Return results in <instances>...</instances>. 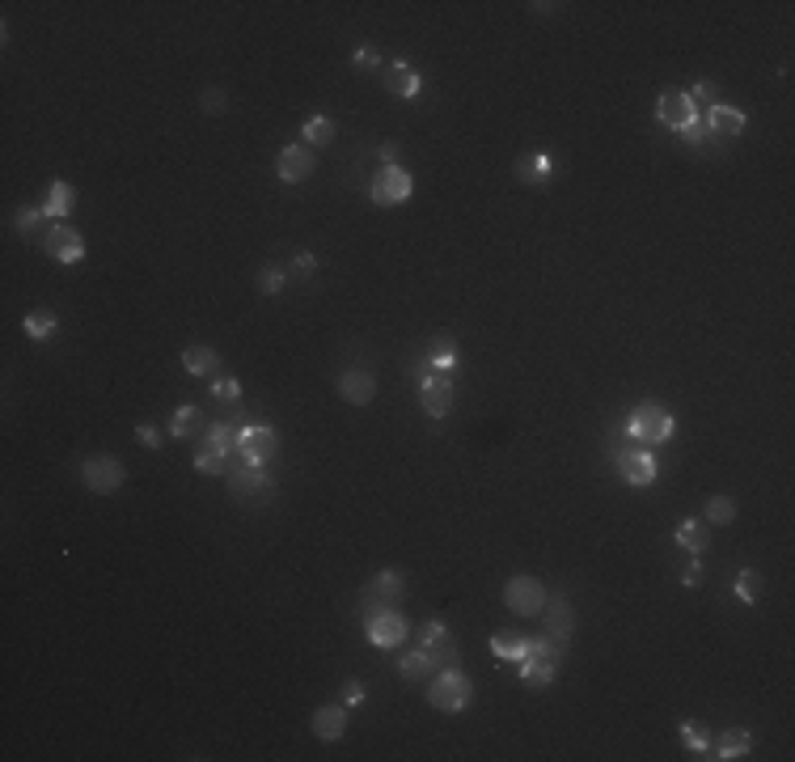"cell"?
Listing matches in <instances>:
<instances>
[{"label": "cell", "instance_id": "cell-46", "mask_svg": "<svg viewBox=\"0 0 795 762\" xmlns=\"http://www.w3.org/2000/svg\"><path fill=\"white\" fill-rule=\"evenodd\" d=\"M313 271H318V258L309 255V250L293 258V276H301V280H305V276H313Z\"/></svg>", "mask_w": 795, "mask_h": 762}, {"label": "cell", "instance_id": "cell-6", "mask_svg": "<svg viewBox=\"0 0 795 762\" xmlns=\"http://www.w3.org/2000/svg\"><path fill=\"white\" fill-rule=\"evenodd\" d=\"M81 479H85V487L94 496H111V492H119L123 483H127V466H123L119 457H111V454H94V457H85Z\"/></svg>", "mask_w": 795, "mask_h": 762}, {"label": "cell", "instance_id": "cell-50", "mask_svg": "<svg viewBox=\"0 0 795 762\" xmlns=\"http://www.w3.org/2000/svg\"><path fill=\"white\" fill-rule=\"evenodd\" d=\"M428 373H436V369H432V360H428V356L411 360V377H415V381H423V377H428Z\"/></svg>", "mask_w": 795, "mask_h": 762}, {"label": "cell", "instance_id": "cell-16", "mask_svg": "<svg viewBox=\"0 0 795 762\" xmlns=\"http://www.w3.org/2000/svg\"><path fill=\"white\" fill-rule=\"evenodd\" d=\"M542 618H546V636L559 639V644H567L575 631V610L567 597H546V606H542Z\"/></svg>", "mask_w": 795, "mask_h": 762}, {"label": "cell", "instance_id": "cell-4", "mask_svg": "<svg viewBox=\"0 0 795 762\" xmlns=\"http://www.w3.org/2000/svg\"><path fill=\"white\" fill-rule=\"evenodd\" d=\"M224 479H229V496L242 500V505H263V500L275 496V479H271L263 466H245L242 462V466H233Z\"/></svg>", "mask_w": 795, "mask_h": 762}, {"label": "cell", "instance_id": "cell-11", "mask_svg": "<svg viewBox=\"0 0 795 762\" xmlns=\"http://www.w3.org/2000/svg\"><path fill=\"white\" fill-rule=\"evenodd\" d=\"M419 403H423V411L432 419L449 416L453 411V381H449V373H428V377L419 381Z\"/></svg>", "mask_w": 795, "mask_h": 762}, {"label": "cell", "instance_id": "cell-35", "mask_svg": "<svg viewBox=\"0 0 795 762\" xmlns=\"http://www.w3.org/2000/svg\"><path fill=\"white\" fill-rule=\"evenodd\" d=\"M47 221H51V216L43 208H22V212H17V229H22L25 237H43V242H47V234H51Z\"/></svg>", "mask_w": 795, "mask_h": 762}, {"label": "cell", "instance_id": "cell-5", "mask_svg": "<svg viewBox=\"0 0 795 762\" xmlns=\"http://www.w3.org/2000/svg\"><path fill=\"white\" fill-rule=\"evenodd\" d=\"M411 191H415V178H411V170H402V165H385V170L368 183V199H373L377 208H398V204L411 199Z\"/></svg>", "mask_w": 795, "mask_h": 762}, {"label": "cell", "instance_id": "cell-19", "mask_svg": "<svg viewBox=\"0 0 795 762\" xmlns=\"http://www.w3.org/2000/svg\"><path fill=\"white\" fill-rule=\"evenodd\" d=\"M170 432H174V441H199L204 432H208V419H204V411L199 406H178L170 419Z\"/></svg>", "mask_w": 795, "mask_h": 762}, {"label": "cell", "instance_id": "cell-45", "mask_svg": "<svg viewBox=\"0 0 795 762\" xmlns=\"http://www.w3.org/2000/svg\"><path fill=\"white\" fill-rule=\"evenodd\" d=\"M364 695H368V690H364V682H360V677H347V682H343V699L352 703V707H355V703H364Z\"/></svg>", "mask_w": 795, "mask_h": 762}, {"label": "cell", "instance_id": "cell-28", "mask_svg": "<svg viewBox=\"0 0 795 762\" xmlns=\"http://www.w3.org/2000/svg\"><path fill=\"white\" fill-rule=\"evenodd\" d=\"M551 174H554V161L546 157V153H525V157L516 161V178L521 183H551Z\"/></svg>", "mask_w": 795, "mask_h": 762}, {"label": "cell", "instance_id": "cell-37", "mask_svg": "<svg viewBox=\"0 0 795 762\" xmlns=\"http://www.w3.org/2000/svg\"><path fill=\"white\" fill-rule=\"evenodd\" d=\"M707 521L711 526H732L736 521V500L732 496H711L707 500Z\"/></svg>", "mask_w": 795, "mask_h": 762}, {"label": "cell", "instance_id": "cell-2", "mask_svg": "<svg viewBox=\"0 0 795 762\" xmlns=\"http://www.w3.org/2000/svg\"><path fill=\"white\" fill-rule=\"evenodd\" d=\"M470 699H474V687H470V677H465L457 665L453 669H436V674H432L428 703L436 707V712H465Z\"/></svg>", "mask_w": 795, "mask_h": 762}, {"label": "cell", "instance_id": "cell-36", "mask_svg": "<svg viewBox=\"0 0 795 762\" xmlns=\"http://www.w3.org/2000/svg\"><path fill=\"white\" fill-rule=\"evenodd\" d=\"M195 470H199V475H221V479H224V475L233 470V462L221 454V449H208V445H204V449L195 454Z\"/></svg>", "mask_w": 795, "mask_h": 762}, {"label": "cell", "instance_id": "cell-23", "mask_svg": "<svg viewBox=\"0 0 795 762\" xmlns=\"http://www.w3.org/2000/svg\"><path fill=\"white\" fill-rule=\"evenodd\" d=\"M419 85H423V81H419V73L406 60H398V64L385 68V89H390L393 98H415Z\"/></svg>", "mask_w": 795, "mask_h": 762}, {"label": "cell", "instance_id": "cell-17", "mask_svg": "<svg viewBox=\"0 0 795 762\" xmlns=\"http://www.w3.org/2000/svg\"><path fill=\"white\" fill-rule=\"evenodd\" d=\"M707 127L715 140H736V135L745 132V111L728 106V102H715V106H707Z\"/></svg>", "mask_w": 795, "mask_h": 762}, {"label": "cell", "instance_id": "cell-47", "mask_svg": "<svg viewBox=\"0 0 795 762\" xmlns=\"http://www.w3.org/2000/svg\"><path fill=\"white\" fill-rule=\"evenodd\" d=\"M381 161H385V165H402V145H398V140H385V145H381Z\"/></svg>", "mask_w": 795, "mask_h": 762}, {"label": "cell", "instance_id": "cell-49", "mask_svg": "<svg viewBox=\"0 0 795 762\" xmlns=\"http://www.w3.org/2000/svg\"><path fill=\"white\" fill-rule=\"evenodd\" d=\"M698 580H702V555H694V564L685 567V577H681V585H690V589H694Z\"/></svg>", "mask_w": 795, "mask_h": 762}, {"label": "cell", "instance_id": "cell-15", "mask_svg": "<svg viewBox=\"0 0 795 762\" xmlns=\"http://www.w3.org/2000/svg\"><path fill=\"white\" fill-rule=\"evenodd\" d=\"M43 250H47L55 263H81L85 258V237L76 234L73 225H51V234H47V242H43Z\"/></svg>", "mask_w": 795, "mask_h": 762}, {"label": "cell", "instance_id": "cell-42", "mask_svg": "<svg viewBox=\"0 0 795 762\" xmlns=\"http://www.w3.org/2000/svg\"><path fill=\"white\" fill-rule=\"evenodd\" d=\"M690 102H702V106H715V102H720V85H715V81H707V76H702V81H698L694 89H690Z\"/></svg>", "mask_w": 795, "mask_h": 762}, {"label": "cell", "instance_id": "cell-26", "mask_svg": "<svg viewBox=\"0 0 795 762\" xmlns=\"http://www.w3.org/2000/svg\"><path fill=\"white\" fill-rule=\"evenodd\" d=\"M216 365H221L216 347H208V344L183 347V369L191 373V377H212V373H216Z\"/></svg>", "mask_w": 795, "mask_h": 762}, {"label": "cell", "instance_id": "cell-24", "mask_svg": "<svg viewBox=\"0 0 795 762\" xmlns=\"http://www.w3.org/2000/svg\"><path fill=\"white\" fill-rule=\"evenodd\" d=\"M423 356L432 360L436 373H453L457 369V339L453 335H432L428 347H423Z\"/></svg>", "mask_w": 795, "mask_h": 762}, {"label": "cell", "instance_id": "cell-21", "mask_svg": "<svg viewBox=\"0 0 795 762\" xmlns=\"http://www.w3.org/2000/svg\"><path fill=\"white\" fill-rule=\"evenodd\" d=\"M554 674H559V657H546V652H529L521 661V677L525 687H551Z\"/></svg>", "mask_w": 795, "mask_h": 762}, {"label": "cell", "instance_id": "cell-29", "mask_svg": "<svg viewBox=\"0 0 795 762\" xmlns=\"http://www.w3.org/2000/svg\"><path fill=\"white\" fill-rule=\"evenodd\" d=\"M707 542H711V529H707V521H698V516H690V521H681V526H677V546H681V551H690V555H702V551H707Z\"/></svg>", "mask_w": 795, "mask_h": 762}, {"label": "cell", "instance_id": "cell-7", "mask_svg": "<svg viewBox=\"0 0 795 762\" xmlns=\"http://www.w3.org/2000/svg\"><path fill=\"white\" fill-rule=\"evenodd\" d=\"M546 585H542L538 577H512L508 585H503V606L512 610V615H525V618H538L542 606H546Z\"/></svg>", "mask_w": 795, "mask_h": 762}, {"label": "cell", "instance_id": "cell-25", "mask_svg": "<svg viewBox=\"0 0 795 762\" xmlns=\"http://www.w3.org/2000/svg\"><path fill=\"white\" fill-rule=\"evenodd\" d=\"M398 674H402L406 682H428V677L436 674V665H432V657L415 644V648L398 652Z\"/></svg>", "mask_w": 795, "mask_h": 762}, {"label": "cell", "instance_id": "cell-39", "mask_svg": "<svg viewBox=\"0 0 795 762\" xmlns=\"http://www.w3.org/2000/svg\"><path fill=\"white\" fill-rule=\"evenodd\" d=\"M681 135H685V145H694V148H702V145H711L715 135H711V127H707V119H702V111L690 119V124L681 127Z\"/></svg>", "mask_w": 795, "mask_h": 762}, {"label": "cell", "instance_id": "cell-10", "mask_svg": "<svg viewBox=\"0 0 795 762\" xmlns=\"http://www.w3.org/2000/svg\"><path fill=\"white\" fill-rule=\"evenodd\" d=\"M415 639H419V648L432 657L436 669H453L457 665V644H453V636H449V627H444L441 618H428V623L415 631Z\"/></svg>", "mask_w": 795, "mask_h": 762}, {"label": "cell", "instance_id": "cell-31", "mask_svg": "<svg viewBox=\"0 0 795 762\" xmlns=\"http://www.w3.org/2000/svg\"><path fill=\"white\" fill-rule=\"evenodd\" d=\"M73 204H76V191H73V186H68V183H55V186L47 191V204H43V212H47L51 221L60 225L64 216L73 212Z\"/></svg>", "mask_w": 795, "mask_h": 762}, {"label": "cell", "instance_id": "cell-38", "mask_svg": "<svg viewBox=\"0 0 795 762\" xmlns=\"http://www.w3.org/2000/svg\"><path fill=\"white\" fill-rule=\"evenodd\" d=\"M212 398L216 403H237L242 398V381L233 377V373H221V377L212 381Z\"/></svg>", "mask_w": 795, "mask_h": 762}, {"label": "cell", "instance_id": "cell-48", "mask_svg": "<svg viewBox=\"0 0 795 762\" xmlns=\"http://www.w3.org/2000/svg\"><path fill=\"white\" fill-rule=\"evenodd\" d=\"M135 436H140V445H148V449H161V432L153 428V424H140V428H135Z\"/></svg>", "mask_w": 795, "mask_h": 762}, {"label": "cell", "instance_id": "cell-13", "mask_svg": "<svg viewBox=\"0 0 795 762\" xmlns=\"http://www.w3.org/2000/svg\"><path fill=\"white\" fill-rule=\"evenodd\" d=\"M694 115H698V106L690 102V94H685V89H664L661 98H656V119H661L669 132H681Z\"/></svg>", "mask_w": 795, "mask_h": 762}, {"label": "cell", "instance_id": "cell-44", "mask_svg": "<svg viewBox=\"0 0 795 762\" xmlns=\"http://www.w3.org/2000/svg\"><path fill=\"white\" fill-rule=\"evenodd\" d=\"M352 64L360 68V73H373V68H381V55H377V47H360L352 55Z\"/></svg>", "mask_w": 795, "mask_h": 762}, {"label": "cell", "instance_id": "cell-34", "mask_svg": "<svg viewBox=\"0 0 795 762\" xmlns=\"http://www.w3.org/2000/svg\"><path fill=\"white\" fill-rule=\"evenodd\" d=\"M334 132H339V127H334V119H326V115H313V119H305V127H301V140H305L309 148H313V145H331Z\"/></svg>", "mask_w": 795, "mask_h": 762}, {"label": "cell", "instance_id": "cell-18", "mask_svg": "<svg viewBox=\"0 0 795 762\" xmlns=\"http://www.w3.org/2000/svg\"><path fill=\"white\" fill-rule=\"evenodd\" d=\"M339 394L352 406H364V403H373V394H377V377L368 369H347L339 377Z\"/></svg>", "mask_w": 795, "mask_h": 762}, {"label": "cell", "instance_id": "cell-12", "mask_svg": "<svg viewBox=\"0 0 795 762\" xmlns=\"http://www.w3.org/2000/svg\"><path fill=\"white\" fill-rule=\"evenodd\" d=\"M613 470H618L631 487H651V483H656V457H651L643 445L626 449L622 457H613Z\"/></svg>", "mask_w": 795, "mask_h": 762}, {"label": "cell", "instance_id": "cell-41", "mask_svg": "<svg viewBox=\"0 0 795 762\" xmlns=\"http://www.w3.org/2000/svg\"><path fill=\"white\" fill-rule=\"evenodd\" d=\"M199 111L224 115L229 111V94H224V89H204V94H199Z\"/></svg>", "mask_w": 795, "mask_h": 762}, {"label": "cell", "instance_id": "cell-1", "mask_svg": "<svg viewBox=\"0 0 795 762\" xmlns=\"http://www.w3.org/2000/svg\"><path fill=\"white\" fill-rule=\"evenodd\" d=\"M626 432H631V441H635V445L651 449V445L673 441L677 416L664 403H639L635 411H631V419H626Z\"/></svg>", "mask_w": 795, "mask_h": 762}, {"label": "cell", "instance_id": "cell-43", "mask_svg": "<svg viewBox=\"0 0 795 762\" xmlns=\"http://www.w3.org/2000/svg\"><path fill=\"white\" fill-rule=\"evenodd\" d=\"M681 737H685V746L694 754H707L711 750V737H707V728H694V725H681Z\"/></svg>", "mask_w": 795, "mask_h": 762}, {"label": "cell", "instance_id": "cell-40", "mask_svg": "<svg viewBox=\"0 0 795 762\" xmlns=\"http://www.w3.org/2000/svg\"><path fill=\"white\" fill-rule=\"evenodd\" d=\"M283 284H288V271H280V267H263V271H258V293L275 296Z\"/></svg>", "mask_w": 795, "mask_h": 762}, {"label": "cell", "instance_id": "cell-27", "mask_svg": "<svg viewBox=\"0 0 795 762\" xmlns=\"http://www.w3.org/2000/svg\"><path fill=\"white\" fill-rule=\"evenodd\" d=\"M491 652L500 657V661H525L529 657V636H521V631H495L491 636Z\"/></svg>", "mask_w": 795, "mask_h": 762}, {"label": "cell", "instance_id": "cell-22", "mask_svg": "<svg viewBox=\"0 0 795 762\" xmlns=\"http://www.w3.org/2000/svg\"><path fill=\"white\" fill-rule=\"evenodd\" d=\"M309 725H313V737H318V741H339L343 733H347V712L326 703V707H318V712H313V720H309Z\"/></svg>", "mask_w": 795, "mask_h": 762}, {"label": "cell", "instance_id": "cell-3", "mask_svg": "<svg viewBox=\"0 0 795 762\" xmlns=\"http://www.w3.org/2000/svg\"><path fill=\"white\" fill-rule=\"evenodd\" d=\"M406 593V577L398 572V567H385V572H377V577L364 585V593H360V615H364V623L373 615H381V610H390V606L402 602Z\"/></svg>", "mask_w": 795, "mask_h": 762}, {"label": "cell", "instance_id": "cell-8", "mask_svg": "<svg viewBox=\"0 0 795 762\" xmlns=\"http://www.w3.org/2000/svg\"><path fill=\"white\" fill-rule=\"evenodd\" d=\"M364 636H368L373 648H402L406 636H411V623H406V615L398 610V606H390V610H381V615L368 618Z\"/></svg>", "mask_w": 795, "mask_h": 762}, {"label": "cell", "instance_id": "cell-32", "mask_svg": "<svg viewBox=\"0 0 795 762\" xmlns=\"http://www.w3.org/2000/svg\"><path fill=\"white\" fill-rule=\"evenodd\" d=\"M55 326H60V314H51V309H35L22 318L25 339H47V335H55Z\"/></svg>", "mask_w": 795, "mask_h": 762}, {"label": "cell", "instance_id": "cell-20", "mask_svg": "<svg viewBox=\"0 0 795 762\" xmlns=\"http://www.w3.org/2000/svg\"><path fill=\"white\" fill-rule=\"evenodd\" d=\"M749 750H753V737H749L745 728H723L720 737H715V750H711L707 758L736 762V758H749Z\"/></svg>", "mask_w": 795, "mask_h": 762}, {"label": "cell", "instance_id": "cell-14", "mask_svg": "<svg viewBox=\"0 0 795 762\" xmlns=\"http://www.w3.org/2000/svg\"><path fill=\"white\" fill-rule=\"evenodd\" d=\"M313 170H318V153L309 145H288L275 157V174H280L283 183H305Z\"/></svg>", "mask_w": 795, "mask_h": 762}, {"label": "cell", "instance_id": "cell-33", "mask_svg": "<svg viewBox=\"0 0 795 762\" xmlns=\"http://www.w3.org/2000/svg\"><path fill=\"white\" fill-rule=\"evenodd\" d=\"M736 597H740V602H761V593H766V577H761L758 567H745V572H740V577H736Z\"/></svg>", "mask_w": 795, "mask_h": 762}, {"label": "cell", "instance_id": "cell-30", "mask_svg": "<svg viewBox=\"0 0 795 762\" xmlns=\"http://www.w3.org/2000/svg\"><path fill=\"white\" fill-rule=\"evenodd\" d=\"M237 441H242V428H233V424H208V432H204V445L221 449L224 457L237 454Z\"/></svg>", "mask_w": 795, "mask_h": 762}, {"label": "cell", "instance_id": "cell-9", "mask_svg": "<svg viewBox=\"0 0 795 762\" xmlns=\"http://www.w3.org/2000/svg\"><path fill=\"white\" fill-rule=\"evenodd\" d=\"M275 449H280V436H275V428H267V424H245V428H242V441H237V457H242L245 466H267L271 457H275Z\"/></svg>", "mask_w": 795, "mask_h": 762}]
</instances>
